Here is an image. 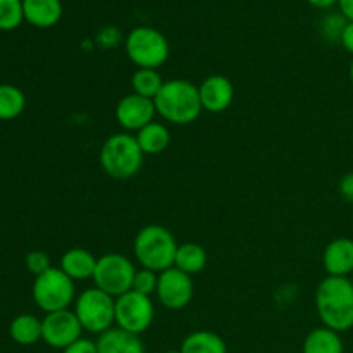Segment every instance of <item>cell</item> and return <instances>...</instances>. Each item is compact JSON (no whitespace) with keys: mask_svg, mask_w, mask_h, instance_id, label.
Returning a JSON list of instances; mask_svg holds the SVG:
<instances>
[{"mask_svg":"<svg viewBox=\"0 0 353 353\" xmlns=\"http://www.w3.org/2000/svg\"><path fill=\"white\" fill-rule=\"evenodd\" d=\"M316 310L324 327L345 333L353 327V283L326 276L316 288Z\"/></svg>","mask_w":353,"mask_h":353,"instance_id":"obj_1","label":"cell"},{"mask_svg":"<svg viewBox=\"0 0 353 353\" xmlns=\"http://www.w3.org/2000/svg\"><path fill=\"white\" fill-rule=\"evenodd\" d=\"M157 116L165 123L186 126L195 123L203 112L199 86L188 79H169L154 99Z\"/></svg>","mask_w":353,"mask_h":353,"instance_id":"obj_2","label":"cell"},{"mask_svg":"<svg viewBox=\"0 0 353 353\" xmlns=\"http://www.w3.org/2000/svg\"><path fill=\"white\" fill-rule=\"evenodd\" d=\"M100 165L109 178L128 181L141 171L145 154L138 145L137 137L126 131L114 133L100 148Z\"/></svg>","mask_w":353,"mask_h":353,"instance_id":"obj_3","label":"cell"},{"mask_svg":"<svg viewBox=\"0 0 353 353\" xmlns=\"http://www.w3.org/2000/svg\"><path fill=\"white\" fill-rule=\"evenodd\" d=\"M178 241L168 228L148 224L141 228L133 241V254L138 264L150 271L162 272L174 265Z\"/></svg>","mask_w":353,"mask_h":353,"instance_id":"obj_4","label":"cell"},{"mask_svg":"<svg viewBox=\"0 0 353 353\" xmlns=\"http://www.w3.org/2000/svg\"><path fill=\"white\" fill-rule=\"evenodd\" d=\"M74 314L83 331L100 336L116 326V299L99 288H86L76 296Z\"/></svg>","mask_w":353,"mask_h":353,"instance_id":"obj_5","label":"cell"},{"mask_svg":"<svg viewBox=\"0 0 353 353\" xmlns=\"http://www.w3.org/2000/svg\"><path fill=\"white\" fill-rule=\"evenodd\" d=\"M34 305L45 314L68 310L76 300L74 281L61 268H50L37 276L31 288Z\"/></svg>","mask_w":353,"mask_h":353,"instance_id":"obj_6","label":"cell"},{"mask_svg":"<svg viewBox=\"0 0 353 353\" xmlns=\"http://www.w3.org/2000/svg\"><path fill=\"white\" fill-rule=\"evenodd\" d=\"M126 55L138 69H157L168 62L171 47L164 34L150 26H138L124 40Z\"/></svg>","mask_w":353,"mask_h":353,"instance_id":"obj_7","label":"cell"},{"mask_svg":"<svg viewBox=\"0 0 353 353\" xmlns=\"http://www.w3.org/2000/svg\"><path fill=\"white\" fill-rule=\"evenodd\" d=\"M134 272H137V268L131 259L112 252V254H103L102 257L97 259L95 274L92 279L95 288L117 299L131 290Z\"/></svg>","mask_w":353,"mask_h":353,"instance_id":"obj_8","label":"cell"},{"mask_svg":"<svg viewBox=\"0 0 353 353\" xmlns=\"http://www.w3.org/2000/svg\"><path fill=\"white\" fill-rule=\"evenodd\" d=\"M155 319L152 296L140 295L130 290L116 299V327L133 334H143L150 330Z\"/></svg>","mask_w":353,"mask_h":353,"instance_id":"obj_9","label":"cell"},{"mask_svg":"<svg viewBox=\"0 0 353 353\" xmlns=\"http://www.w3.org/2000/svg\"><path fill=\"white\" fill-rule=\"evenodd\" d=\"M193 279L179 269L171 268L159 272L157 283V302L168 310H181L190 305L193 299Z\"/></svg>","mask_w":353,"mask_h":353,"instance_id":"obj_10","label":"cell"},{"mask_svg":"<svg viewBox=\"0 0 353 353\" xmlns=\"http://www.w3.org/2000/svg\"><path fill=\"white\" fill-rule=\"evenodd\" d=\"M83 327L76 317L74 310H59V312L45 314L41 319V340L52 348L64 350L69 345L78 341Z\"/></svg>","mask_w":353,"mask_h":353,"instance_id":"obj_11","label":"cell"},{"mask_svg":"<svg viewBox=\"0 0 353 353\" xmlns=\"http://www.w3.org/2000/svg\"><path fill=\"white\" fill-rule=\"evenodd\" d=\"M155 116H157V110H155L154 100L145 99L133 92L130 95H124L114 109L117 124L126 133H138L141 128L155 121Z\"/></svg>","mask_w":353,"mask_h":353,"instance_id":"obj_12","label":"cell"},{"mask_svg":"<svg viewBox=\"0 0 353 353\" xmlns=\"http://www.w3.org/2000/svg\"><path fill=\"white\" fill-rule=\"evenodd\" d=\"M199 97L202 109L210 114H221L231 107L234 100V86L230 78L223 74H210L199 85Z\"/></svg>","mask_w":353,"mask_h":353,"instance_id":"obj_13","label":"cell"},{"mask_svg":"<svg viewBox=\"0 0 353 353\" xmlns=\"http://www.w3.org/2000/svg\"><path fill=\"white\" fill-rule=\"evenodd\" d=\"M323 265L327 276L350 278L353 276V240L336 238L323 252Z\"/></svg>","mask_w":353,"mask_h":353,"instance_id":"obj_14","label":"cell"},{"mask_svg":"<svg viewBox=\"0 0 353 353\" xmlns=\"http://www.w3.org/2000/svg\"><path fill=\"white\" fill-rule=\"evenodd\" d=\"M95 255L83 247H72L65 250L61 257V265L59 268L72 279V281H86L92 279L95 274L97 268Z\"/></svg>","mask_w":353,"mask_h":353,"instance_id":"obj_15","label":"cell"},{"mask_svg":"<svg viewBox=\"0 0 353 353\" xmlns=\"http://www.w3.org/2000/svg\"><path fill=\"white\" fill-rule=\"evenodd\" d=\"M95 343L99 353H145V345L138 334L116 326L100 334Z\"/></svg>","mask_w":353,"mask_h":353,"instance_id":"obj_16","label":"cell"},{"mask_svg":"<svg viewBox=\"0 0 353 353\" xmlns=\"http://www.w3.org/2000/svg\"><path fill=\"white\" fill-rule=\"evenodd\" d=\"M24 21L37 28H52L61 21V0H23Z\"/></svg>","mask_w":353,"mask_h":353,"instance_id":"obj_17","label":"cell"},{"mask_svg":"<svg viewBox=\"0 0 353 353\" xmlns=\"http://www.w3.org/2000/svg\"><path fill=\"white\" fill-rule=\"evenodd\" d=\"M137 141L145 155H159L168 150L171 143V131L164 123L152 121L145 128H141L137 134Z\"/></svg>","mask_w":353,"mask_h":353,"instance_id":"obj_18","label":"cell"},{"mask_svg":"<svg viewBox=\"0 0 353 353\" xmlns=\"http://www.w3.org/2000/svg\"><path fill=\"white\" fill-rule=\"evenodd\" d=\"M343 350L340 333L324 326L310 331L302 345V353H343Z\"/></svg>","mask_w":353,"mask_h":353,"instance_id":"obj_19","label":"cell"},{"mask_svg":"<svg viewBox=\"0 0 353 353\" xmlns=\"http://www.w3.org/2000/svg\"><path fill=\"white\" fill-rule=\"evenodd\" d=\"M181 353H228L226 341L214 331L199 330L190 333L179 347Z\"/></svg>","mask_w":353,"mask_h":353,"instance_id":"obj_20","label":"cell"},{"mask_svg":"<svg viewBox=\"0 0 353 353\" xmlns=\"http://www.w3.org/2000/svg\"><path fill=\"white\" fill-rule=\"evenodd\" d=\"M207 265V252L202 245L193 243V241H188V243L178 245V250H176L174 257V265L172 268L179 269L185 274L193 276L199 274L205 269Z\"/></svg>","mask_w":353,"mask_h":353,"instance_id":"obj_21","label":"cell"},{"mask_svg":"<svg viewBox=\"0 0 353 353\" xmlns=\"http://www.w3.org/2000/svg\"><path fill=\"white\" fill-rule=\"evenodd\" d=\"M9 333L17 345L30 347V345H34L41 340V321L31 314H21L12 319Z\"/></svg>","mask_w":353,"mask_h":353,"instance_id":"obj_22","label":"cell"},{"mask_svg":"<svg viewBox=\"0 0 353 353\" xmlns=\"http://www.w3.org/2000/svg\"><path fill=\"white\" fill-rule=\"evenodd\" d=\"M26 109V97L23 90L14 85H0V121L19 117Z\"/></svg>","mask_w":353,"mask_h":353,"instance_id":"obj_23","label":"cell"},{"mask_svg":"<svg viewBox=\"0 0 353 353\" xmlns=\"http://www.w3.org/2000/svg\"><path fill=\"white\" fill-rule=\"evenodd\" d=\"M164 83L165 81L162 79L161 72L157 69H137L131 76V90H133V93L150 100L155 99V95L161 92Z\"/></svg>","mask_w":353,"mask_h":353,"instance_id":"obj_24","label":"cell"},{"mask_svg":"<svg viewBox=\"0 0 353 353\" xmlns=\"http://www.w3.org/2000/svg\"><path fill=\"white\" fill-rule=\"evenodd\" d=\"M23 21V0H0V31L16 30Z\"/></svg>","mask_w":353,"mask_h":353,"instance_id":"obj_25","label":"cell"},{"mask_svg":"<svg viewBox=\"0 0 353 353\" xmlns=\"http://www.w3.org/2000/svg\"><path fill=\"white\" fill-rule=\"evenodd\" d=\"M348 21L345 19L343 14H327L321 21V34L324 37V40L327 41H336L340 43L341 34H343L345 26H347Z\"/></svg>","mask_w":353,"mask_h":353,"instance_id":"obj_26","label":"cell"},{"mask_svg":"<svg viewBox=\"0 0 353 353\" xmlns=\"http://www.w3.org/2000/svg\"><path fill=\"white\" fill-rule=\"evenodd\" d=\"M157 283H159V272L140 268L137 269V272H134L133 286H131V290L140 293V295L152 296L155 295V292H157Z\"/></svg>","mask_w":353,"mask_h":353,"instance_id":"obj_27","label":"cell"},{"mask_svg":"<svg viewBox=\"0 0 353 353\" xmlns=\"http://www.w3.org/2000/svg\"><path fill=\"white\" fill-rule=\"evenodd\" d=\"M50 268V257H48L45 252L33 250L26 255V269L34 276V278L43 274V272L48 271Z\"/></svg>","mask_w":353,"mask_h":353,"instance_id":"obj_28","label":"cell"},{"mask_svg":"<svg viewBox=\"0 0 353 353\" xmlns=\"http://www.w3.org/2000/svg\"><path fill=\"white\" fill-rule=\"evenodd\" d=\"M62 353H99V350H97V343L93 340H90V338H79L78 341H74L68 348H64Z\"/></svg>","mask_w":353,"mask_h":353,"instance_id":"obj_29","label":"cell"},{"mask_svg":"<svg viewBox=\"0 0 353 353\" xmlns=\"http://www.w3.org/2000/svg\"><path fill=\"white\" fill-rule=\"evenodd\" d=\"M121 41L119 31L116 28H105V30L100 31L99 34V43L105 48H114L117 47Z\"/></svg>","mask_w":353,"mask_h":353,"instance_id":"obj_30","label":"cell"},{"mask_svg":"<svg viewBox=\"0 0 353 353\" xmlns=\"http://www.w3.org/2000/svg\"><path fill=\"white\" fill-rule=\"evenodd\" d=\"M338 192L347 200L348 203H353V171L347 172L338 183Z\"/></svg>","mask_w":353,"mask_h":353,"instance_id":"obj_31","label":"cell"},{"mask_svg":"<svg viewBox=\"0 0 353 353\" xmlns=\"http://www.w3.org/2000/svg\"><path fill=\"white\" fill-rule=\"evenodd\" d=\"M340 43H341V47L348 52V54L353 55V21H348L347 26H345Z\"/></svg>","mask_w":353,"mask_h":353,"instance_id":"obj_32","label":"cell"},{"mask_svg":"<svg viewBox=\"0 0 353 353\" xmlns=\"http://www.w3.org/2000/svg\"><path fill=\"white\" fill-rule=\"evenodd\" d=\"M338 6H340V12L343 14L345 19L353 21V0H340Z\"/></svg>","mask_w":353,"mask_h":353,"instance_id":"obj_33","label":"cell"},{"mask_svg":"<svg viewBox=\"0 0 353 353\" xmlns=\"http://www.w3.org/2000/svg\"><path fill=\"white\" fill-rule=\"evenodd\" d=\"M307 2H309L310 6L317 7V9H330V7H333L334 3H338L340 0H307Z\"/></svg>","mask_w":353,"mask_h":353,"instance_id":"obj_34","label":"cell"},{"mask_svg":"<svg viewBox=\"0 0 353 353\" xmlns=\"http://www.w3.org/2000/svg\"><path fill=\"white\" fill-rule=\"evenodd\" d=\"M348 76H350V83L353 85V59L350 62V69H348Z\"/></svg>","mask_w":353,"mask_h":353,"instance_id":"obj_35","label":"cell"},{"mask_svg":"<svg viewBox=\"0 0 353 353\" xmlns=\"http://www.w3.org/2000/svg\"><path fill=\"white\" fill-rule=\"evenodd\" d=\"M164 353H181L179 350H169V352H164Z\"/></svg>","mask_w":353,"mask_h":353,"instance_id":"obj_36","label":"cell"},{"mask_svg":"<svg viewBox=\"0 0 353 353\" xmlns=\"http://www.w3.org/2000/svg\"><path fill=\"white\" fill-rule=\"evenodd\" d=\"M350 279H352V283H353V276H352V278H350Z\"/></svg>","mask_w":353,"mask_h":353,"instance_id":"obj_37","label":"cell"}]
</instances>
